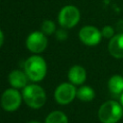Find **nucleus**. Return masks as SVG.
Masks as SVG:
<instances>
[{
    "instance_id": "obj_1",
    "label": "nucleus",
    "mask_w": 123,
    "mask_h": 123,
    "mask_svg": "<svg viewBox=\"0 0 123 123\" xmlns=\"http://www.w3.org/2000/svg\"><path fill=\"white\" fill-rule=\"evenodd\" d=\"M24 71L29 80L33 82H40L44 79L47 73L46 62L38 55L30 56L24 62Z\"/></svg>"
},
{
    "instance_id": "obj_2",
    "label": "nucleus",
    "mask_w": 123,
    "mask_h": 123,
    "mask_svg": "<svg viewBox=\"0 0 123 123\" xmlns=\"http://www.w3.org/2000/svg\"><path fill=\"white\" fill-rule=\"evenodd\" d=\"M98 117L102 123H117L123 117V107L119 102L109 100L100 106Z\"/></svg>"
},
{
    "instance_id": "obj_3",
    "label": "nucleus",
    "mask_w": 123,
    "mask_h": 123,
    "mask_svg": "<svg viewBox=\"0 0 123 123\" xmlns=\"http://www.w3.org/2000/svg\"><path fill=\"white\" fill-rule=\"evenodd\" d=\"M24 102L33 109L41 108L46 102V94L44 89L38 85H27L22 91Z\"/></svg>"
},
{
    "instance_id": "obj_4",
    "label": "nucleus",
    "mask_w": 123,
    "mask_h": 123,
    "mask_svg": "<svg viewBox=\"0 0 123 123\" xmlns=\"http://www.w3.org/2000/svg\"><path fill=\"white\" fill-rule=\"evenodd\" d=\"M81 13L79 9L73 5H66L62 8L58 15L59 24L64 29L73 28L80 21Z\"/></svg>"
},
{
    "instance_id": "obj_5",
    "label": "nucleus",
    "mask_w": 123,
    "mask_h": 123,
    "mask_svg": "<svg viewBox=\"0 0 123 123\" xmlns=\"http://www.w3.org/2000/svg\"><path fill=\"white\" fill-rule=\"evenodd\" d=\"M48 44L46 35L41 31H35L31 33L26 38V46L28 50L34 54L42 53Z\"/></svg>"
},
{
    "instance_id": "obj_6",
    "label": "nucleus",
    "mask_w": 123,
    "mask_h": 123,
    "mask_svg": "<svg viewBox=\"0 0 123 123\" xmlns=\"http://www.w3.org/2000/svg\"><path fill=\"white\" fill-rule=\"evenodd\" d=\"M22 101V94L16 88L6 89L1 96V106L7 111H13L17 110Z\"/></svg>"
},
{
    "instance_id": "obj_7",
    "label": "nucleus",
    "mask_w": 123,
    "mask_h": 123,
    "mask_svg": "<svg viewBox=\"0 0 123 123\" xmlns=\"http://www.w3.org/2000/svg\"><path fill=\"white\" fill-rule=\"evenodd\" d=\"M77 96L75 85L71 83H62L55 90V99L61 105L69 104Z\"/></svg>"
},
{
    "instance_id": "obj_8",
    "label": "nucleus",
    "mask_w": 123,
    "mask_h": 123,
    "mask_svg": "<svg viewBox=\"0 0 123 123\" xmlns=\"http://www.w3.org/2000/svg\"><path fill=\"white\" fill-rule=\"evenodd\" d=\"M101 31L94 26H84L79 31L80 40L86 46H95L102 39Z\"/></svg>"
},
{
    "instance_id": "obj_9",
    "label": "nucleus",
    "mask_w": 123,
    "mask_h": 123,
    "mask_svg": "<svg viewBox=\"0 0 123 123\" xmlns=\"http://www.w3.org/2000/svg\"><path fill=\"white\" fill-rule=\"evenodd\" d=\"M109 53L115 59L123 58V33L114 35L108 44Z\"/></svg>"
},
{
    "instance_id": "obj_10",
    "label": "nucleus",
    "mask_w": 123,
    "mask_h": 123,
    "mask_svg": "<svg viewBox=\"0 0 123 123\" xmlns=\"http://www.w3.org/2000/svg\"><path fill=\"white\" fill-rule=\"evenodd\" d=\"M8 79H9L10 85L13 88H24L27 86V83L29 80L25 71H22L19 69H14L11 71Z\"/></svg>"
},
{
    "instance_id": "obj_11",
    "label": "nucleus",
    "mask_w": 123,
    "mask_h": 123,
    "mask_svg": "<svg viewBox=\"0 0 123 123\" xmlns=\"http://www.w3.org/2000/svg\"><path fill=\"white\" fill-rule=\"evenodd\" d=\"M68 80L73 85H82L86 79V69L81 65H73L68 71Z\"/></svg>"
},
{
    "instance_id": "obj_12",
    "label": "nucleus",
    "mask_w": 123,
    "mask_h": 123,
    "mask_svg": "<svg viewBox=\"0 0 123 123\" xmlns=\"http://www.w3.org/2000/svg\"><path fill=\"white\" fill-rule=\"evenodd\" d=\"M108 87L111 93L120 95L123 92V77L120 75H113L109 79Z\"/></svg>"
},
{
    "instance_id": "obj_13",
    "label": "nucleus",
    "mask_w": 123,
    "mask_h": 123,
    "mask_svg": "<svg viewBox=\"0 0 123 123\" xmlns=\"http://www.w3.org/2000/svg\"><path fill=\"white\" fill-rule=\"evenodd\" d=\"M77 97L83 102H89L94 99L95 91L88 86H83L77 89Z\"/></svg>"
},
{
    "instance_id": "obj_14",
    "label": "nucleus",
    "mask_w": 123,
    "mask_h": 123,
    "mask_svg": "<svg viewBox=\"0 0 123 123\" xmlns=\"http://www.w3.org/2000/svg\"><path fill=\"white\" fill-rule=\"evenodd\" d=\"M45 123H68L67 116L60 111H52L45 119Z\"/></svg>"
},
{
    "instance_id": "obj_15",
    "label": "nucleus",
    "mask_w": 123,
    "mask_h": 123,
    "mask_svg": "<svg viewBox=\"0 0 123 123\" xmlns=\"http://www.w3.org/2000/svg\"><path fill=\"white\" fill-rule=\"evenodd\" d=\"M41 32L45 35H52L56 33V25L52 20H44L41 24Z\"/></svg>"
},
{
    "instance_id": "obj_16",
    "label": "nucleus",
    "mask_w": 123,
    "mask_h": 123,
    "mask_svg": "<svg viewBox=\"0 0 123 123\" xmlns=\"http://www.w3.org/2000/svg\"><path fill=\"white\" fill-rule=\"evenodd\" d=\"M101 33H102V37L111 39V38L114 36V29H113L111 26L107 25V26H104V27L102 28Z\"/></svg>"
},
{
    "instance_id": "obj_17",
    "label": "nucleus",
    "mask_w": 123,
    "mask_h": 123,
    "mask_svg": "<svg viewBox=\"0 0 123 123\" xmlns=\"http://www.w3.org/2000/svg\"><path fill=\"white\" fill-rule=\"evenodd\" d=\"M56 37L59 40H65L67 38V32L65 31L64 28L62 29H59L56 31Z\"/></svg>"
},
{
    "instance_id": "obj_18",
    "label": "nucleus",
    "mask_w": 123,
    "mask_h": 123,
    "mask_svg": "<svg viewBox=\"0 0 123 123\" xmlns=\"http://www.w3.org/2000/svg\"><path fill=\"white\" fill-rule=\"evenodd\" d=\"M3 42H4V34H3L2 30L0 29V47L3 45Z\"/></svg>"
},
{
    "instance_id": "obj_19",
    "label": "nucleus",
    "mask_w": 123,
    "mask_h": 123,
    "mask_svg": "<svg viewBox=\"0 0 123 123\" xmlns=\"http://www.w3.org/2000/svg\"><path fill=\"white\" fill-rule=\"evenodd\" d=\"M119 103L121 104V106L123 107V92L119 95Z\"/></svg>"
},
{
    "instance_id": "obj_20",
    "label": "nucleus",
    "mask_w": 123,
    "mask_h": 123,
    "mask_svg": "<svg viewBox=\"0 0 123 123\" xmlns=\"http://www.w3.org/2000/svg\"><path fill=\"white\" fill-rule=\"evenodd\" d=\"M29 123H39V122H37V121H31V122H29Z\"/></svg>"
}]
</instances>
